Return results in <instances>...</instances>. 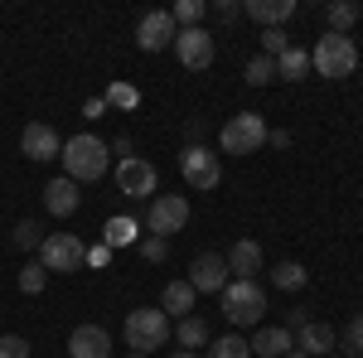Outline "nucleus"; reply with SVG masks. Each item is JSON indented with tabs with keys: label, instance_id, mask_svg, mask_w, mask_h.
Here are the masks:
<instances>
[{
	"label": "nucleus",
	"instance_id": "nucleus-27",
	"mask_svg": "<svg viewBox=\"0 0 363 358\" xmlns=\"http://www.w3.org/2000/svg\"><path fill=\"white\" fill-rule=\"evenodd\" d=\"M272 78H277V58L257 54V58H252V63H247V83H252V87H267V83H272Z\"/></svg>",
	"mask_w": 363,
	"mask_h": 358
},
{
	"label": "nucleus",
	"instance_id": "nucleus-29",
	"mask_svg": "<svg viewBox=\"0 0 363 358\" xmlns=\"http://www.w3.org/2000/svg\"><path fill=\"white\" fill-rule=\"evenodd\" d=\"M286 49H291V34L286 29H262V54L267 58H281Z\"/></svg>",
	"mask_w": 363,
	"mask_h": 358
},
{
	"label": "nucleus",
	"instance_id": "nucleus-36",
	"mask_svg": "<svg viewBox=\"0 0 363 358\" xmlns=\"http://www.w3.org/2000/svg\"><path fill=\"white\" fill-rule=\"evenodd\" d=\"M310 325V315L306 310H286V325H281V330H291V334H301Z\"/></svg>",
	"mask_w": 363,
	"mask_h": 358
},
{
	"label": "nucleus",
	"instance_id": "nucleus-21",
	"mask_svg": "<svg viewBox=\"0 0 363 358\" xmlns=\"http://www.w3.org/2000/svg\"><path fill=\"white\" fill-rule=\"evenodd\" d=\"M306 73H310V49L291 44V49L277 58V78H281V83H301Z\"/></svg>",
	"mask_w": 363,
	"mask_h": 358
},
{
	"label": "nucleus",
	"instance_id": "nucleus-26",
	"mask_svg": "<svg viewBox=\"0 0 363 358\" xmlns=\"http://www.w3.org/2000/svg\"><path fill=\"white\" fill-rule=\"evenodd\" d=\"M174 339H179L184 349H203V344H208V325H203L199 315H189V320H179V330H174Z\"/></svg>",
	"mask_w": 363,
	"mask_h": 358
},
{
	"label": "nucleus",
	"instance_id": "nucleus-10",
	"mask_svg": "<svg viewBox=\"0 0 363 358\" xmlns=\"http://www.w3.org/2000/svg\"><path fill=\"white\" fill-rule=\"evenodd\" d=\"M174 34H179V25L169 20V10H150V15H140V25H136V49L140 54L174 49Z\"/></svg>",
	"mask_w": 363,
	"mask_h": 358
},
{
	"label": "nucleus",
	"instance_id": "nucleus-5",
	"mask_svg": "<svg viewBox=\"0 0 363 358\" xmlns=\"http://www.w3.org/2000/svg\"><path fill=\"white\" fill-rule=\"evenodd\" d=\"M218 145H223L228 155H252V150H262V145H267V121H262V111H238L223 131H218Z\"/></svg>",
	"mask_w": 363,
	"mask_h": 358
},
{
	"label": "nucleus",
	"instance_id": "nucleus-9",
	"mask_svg": "<svg viewBox=\"0 0 363 358\" xmlns=\"http://www.w3.org/2000/svg\"><path fill=\"white\" fill-rule=\"evenodd\" d=\"M145 223H150L155 237H165V242H169V233H179V228L189 223V198H184V194H160V198H150Z\"/></svg>",
	"mask_w": 363,
	"mask_h": 358
},
{
	"label": "nucleus",
	"instance_id": "nucleus-22",
	"mask_svg": "<svg viewBox=\"0 0 363 358\" xmlns=\"http://www.w3.org/2000/svg\"><path fill=\"white\" fill-rule=\"evenodd\" d=\"M359 5H354V0H335V5H325V20H330V29H335V34H349V29L359 25Z\"/></svg>",
	"mask_w": 363,
	"mask_h": 358
},
{
	"label": "nucleus",
	"instance_id": "nucleus-2",
	"mask_svg": "<svg viewBox=\"0 0 363 358\" xmlns=\"http://www.w3.org/2000/svg\"><path fill=\"white\" fill-rule=\"evenodd\" d=\"M218 296H223V320L233 330L262 325V315H267V291H262L257 281H228Z\"/></svg>",
	"mask_w": 363,
	"mask_h": 358
},
{
	"label": "nucleus",
	"instance_id": "nucleus-6",
	"mask_svg": "<svg viewBox=\"0 0 363 358\" xmlns=\"http://www.w3.org/2000/svg\"><path fill=\"white\" fill-rule=\"evenodd\" d=\"M87 262V247L73 237V233H49L39 242V267L44 272H78Z\"/></svg>",
	"mask_w": 363,
	"mask_h": 358
},
{
	"label": "nucleus",
	"instance_id": "nucleus-7",
	"mask_svg": "<svg viewBox=\"0 0 363 358\" xmlns=\"http://www.w3.org/2000/svg\"><path fill=\"white\" fill-rule=\"evenodd\" d=\"M179 174H184V184H194V189H218L223 165H218V155H213L208 145H184V150H179Z\"/></svg>",
	"mask_w": 363,
	"mask_h": 358
},
{
	"label": "nucleus",
	"instance_id": "nucleus-41",
	"mask_svg": "<svg viewBox=\"0 0 363 358\" xmlns=\"http://www.w3.org/2000/svg\"><path fill=\"white\" fill-rule=\"evenodd\" d=\"M344 358H349V354H344Z\"/></svg>",
	"mask_w": 363,
	"mask_h": 358
},
{
	"label": "nucleus",
	"instance_id": "nucleus-31",
	"mask_svg": "<svg viewBox=\"0 0 363 358\" xmlns=\"http://www.w3.org/2000/svg\"><path fill=\"white\" fill-rule=\"evenodd\" d=\"M344 349H349V358H359L363 354V310L349 320V330H344Z\"/></svg>",
	"mask_w": 363,
	"mask_h": 358
},
{
	"label": "nucleus",
	"instance_id": "nucleus-33",
	"mask_svg": "<svg viewBox=\"0 0 363 358\" xmlns=\"http://www.w3.org/2000/svg\"><path fill=\"white\" fill-rule=\"evenodd\" d=\"M136 252L145 257V262H165V257H169V242H165V237H140Z\"/></svg>",
	"mask_w": 363,
	"mask_h": 358
},
{
	"label": "nucleus",
	"instance_id": "nucleus-32",
	"mask_svg": "<svg viewBox=\"0 0 363 358\" xmlns=\"http://www.w3.org/2000/svg\"><path fill=\"white\" fill-rule=\"evenodd\" d=\"M102 233H107V242H136V223L131 218H112Z\"/></svg>",
	"mask_w": 363,
	"mask_h": 358
},
{
	"label": "nucleus",
	"instance_id": "nucleus-12",
	"mask_svg": "<svg viewBox=\"0 0 363 358\" xmlns=\"http://www.w3.org/2000/svg\"><path fill=\"white\" fill-rule=\"evenodd\" d=\"M174 54H179V63H184V68H208V63H213V34H208V29L199 25V29H179V34H174Z\"/></svg>",
	"mask_w": 363,
	"mask_h": 358
},
{
	"label": "nucleus",
	"instance_id": "nucleus-3",
	"mask_svg": "<svg viewBox=\"0 0 363 358\" xmlns=\"http://www.w3.org/2000/svg\"><path fill=\"white\" fill-rule=\"evenodd\" d=\"M121 334H126V349H131V354H150V349H165L174 330H169V315H165V310L140 305V310H131V315H126Z\"/></svg>",
	"mask_w": 363,
	"mask_h": 358
},
{
	"label": "nucleus",
	"instance_id": "nucleus-4",
	"mask_svg": "<svg viewBox=\"0 0 363 358\" xmlns=\"http://www.w3.org/2000/svg\"><path fill=\"white\" fill-rule=\"evenodd\" d=\"M310 68L320 73V78H349L354 68H359V44L349 39V34H320V44L310 49Z\"/></svg>",
	"mask_w": 363,
	"mask_h": 358
},
{
	"label": "nucleus",
	"instance_id": "nucleus-30",
	"mask_svg": "<svg viewBox=\"0 0 363 358\" xmlns=\"http://www.w3.org/2000/svg\"><path fill=\"white\" fill-rule=\"evenodd\" d=\"M10 237H15V247L34 252V247H39V223H34V218H20V223H15V233H10Z\"/></svg>",
	"mask_w": 363,
	"mask_h": 358
},
{
	"label": "nucleus",
	"instance_id": "nucleus-37",
	"mask_svg": "<svg viewBox=\"0 0 363 358\" xmlns=\"http://www.w3.org/2000/svg\"><path fill=\"white\" fill-rule=\"evenodd\" d=\"M267 140H272L277 150H286V145H291V131H267Z\"/></svg>",
	"mask_w": 363,
	"mask_h": 358
},
{
	"label": "nucleus",
	"instance_id": "nucleus-20",
	"mask_svg": "<svg viewBox=\"0 0 363 358\" xmlns=\"http://www.w3.org/2000/svg\"><path fill=\"white\" fill-rule=\"evenodd\" d=\"M194 286H189V281H169L165 286V296H160V310H165L169 320H189V315H194Z\"/></svg>",
	"mask_w": 363,
	"mask_h": 358
},
{
	"label": "nucleus",
	"instance_id": "nucleus-17",
	"mask_svg": "<svg viewBox=\"0 0 363 358\" xmlns=\"http://www.w3.org/2000/svg\"><path fill=\"white\" fill-rule=\"evenodd\" d=\"M78 184L68 179V174H58V179H49V189H44V208L54 213V218H68V213H78Z\"/></svg>",
	"mask_w": 363,
	"mask_h": 358
},
{
	"label": "nucleus",
	"instance_id": "nucleus-14",
	"mask_svg": "<svg viewBox=\"0 0 363 358\" xmlns=\"http://www.w3.org/2000/svg\"><path fill=\"white\" fill-rule=\"evenodd\" d=\"M68 354L73 358H112V334L102 325H78L68 334Z\"/></svg>",
	"mask_w": 363,
	"mask_h": 358
},
{
	"label": "nucleus",
	"instance_id": "nucleus-23",
	"mask_svg": "<svg viewBox=\"0 0 363 358\" xmlns=\"http://www.w3.org/2000/svg\"><path fill=\"white\" fill-rule=\"evenodd\" d=\"M306 281H310V272L301 262H277V267H272V286H277V291H301Z\"/></svg>",
	"mask_w": 363,
	"mask_h": 358
},
{
	"label": "nucleus",
	"instance_id": "nucleus-39",
	"mask_svg": "<svg viewBox=\"0 0 363 358\" xmlns=\"http://www.w3.org/2000/svg\"><path fill=\"white\" fill-rule=\"evenodd\" d=\"M286 358H306V354H301V349H291V354H286Z\"/></svg>",
	"mask_w": 363,
	"mask_h": 358
},
{
	"label": "nucleus",
	"instance_id": "nucleus-16",
	"mask_svg": "<svg viewBox=\"0 0 363 358\" xmlns=\"http://www.w3.org/2000/svg\"><path fill=\"white\" fill-rule=\"evenodd\" d=\"M247 349L257 358H286L296 349V334L281 330V325H267V330H257V339H247Z\"/></svg>",
	"mask_w": 363,
	"mask_h": 358
},
{
	"label": "nucleus",
	"instance_id": "nucleus-15",
	"mask_svg": "<svg viewBox=\"0 0 363 358\" xmlns=\"http://www.w3.org/2000/svg\"><path fill=\"white\" fill-rule=\"evenodd\" d=\"M223 262H228V272H233V281H257V272H262V247L252 237H242V242H233V252H228Z\"/></svg>",
	"mask_w": 363,
	"mask_h": 358
},
{
	"label": "nucleus",
	"instance_id": "nucleus-11",
	"mask_svg": "<svg viewBox=\"0 0 363 358\" xmlns=\"http://www.w3.org/2000/svg\"><path fill=\"white\" fill-rule=\"evenodd\" d=\"M20 155L44 165V160H58L63 155V140H58V131L49 121H29L25 131H20Z\"/></svg>",
	"mask_w": 363,
	"mask_h": 358
},
{
	"label": "nucleus",
	"instance_id": "nucleus-34",
	"mask_svg": "<svg viewBox=\"0 0 363 358\" xmlns=\"http://www.w3.org/2000/svg\"><path fill=\"white\" fill-rule=\"evenodd\" d=\"M0 358H29V339H20V334H0Z\"/></svg>",
	"mask_w": 363,
	"mask_h": 358
},
{
	"label": "nucleus",
	"instance_id": "nucleus-38",
	"mask_svg": "<svg viewBox=\"0 0 363 358\" xmlns=\"http://www.w3.org/2000/svg\"><path fill=\"white\" fill-rule=\"evenodd\" d=\"M169 358H199V354H194V349H174Z\"/></svg>",
	"mask_w": 363,
	"mask_h": 358
},
{
	"label": "nucleus",
	"instance_id": "nucleus-8",
	"mask_svg": "<svg viewBox=\"0 0 363 358\" xmlns=\"http://www.w3.org/2000/svg\"><path fill=\"white\" fill-rule=\"evenodd\" d=\"M116 189L126 194V198H155L160 194V169L150 165V160H140V155H131V160H121L116 165Z\"/></svg>",
	"mask_w": 363,
	"mask_h": 358
},
{
	"label": "nucleus",
	"instance_id": "nucleus-35",
	"mask_svg": "<svg viewBox=\"0 0 363 358\" xmlns=\"http://www.w3.org/2000/svg\"><path fill=\"white\" fill-rule=\"evenodd\" d=\"M208 15H218L223 25H233V20L242 15V0H213V5H208Z\"/></svg>",
	"mask_w": 363,
	"mask_h": 358
},
{
	"label": "nucleus",
	"instance_id": "nucleus-18",
	"mask_svg": "<svg viewBox=\"0 0 363 358\" xmlns=\"http://www.w3.org/2000/svg\"><path fill=\"white\" fill-rule=\"evenodd\" d=\"M242 15H252L262 29H281L291 15H296V0H247Z\"/></svg>",
	"mask_w": 363,
	"mask_h": 358
},
{
	"label": "nucleus",
	"instance_id": "nucleus-25",
	"mask_svg": "<svg viewBox=\"0 0 363 358\" xmlns=\"http://www.w3.org/2000/svg\"><path fill=\"white\" fill-rule=\"evenodd\" d=\"M203 358H252V349H247L242 334H223V339L208 344V354H203Z\"/></svg>",
	"mask_w": 363,
	"mask_h": 358
},
{
	"label": "nucleus",
	"instance_id": "nucleus-40",
	"mask_svg": "<svg viewBox=\"0 0 363 358\" xmlns=\"http://www.w3.org/2000/svg\"><path fill=\"white\" fill-rule=\"evenodd\" d=\"M126 358H145V354H126Z\"/></svg>",
	"mask_w": 363,
	"mask_h": 358
},
{
	"label": "nucleus",
	"instance_id": "nucleus-1",
	"mask_svg": "<svg viewBox=\"0 0 363 358\" xmlns=\"http://www.w3.org/2000/svg\"><path fill=\"white\" fill-rule=\"evenodd\" d=\"M63 169H68V179L73 184H92V179H102L107 174V165H112V145L102 136H73V140H63Z\"/></svg>",
	"mask_w": 363,
	"mask_h": 358
},
{
	"label": "nucleus",
	"instance_id": "nucleus-13",
	"mask_svg": "<svg viewBox=\"0 0 363 358\" xmlns=\"http://www.w3.org/2000/svg\"><path fill=\"white\" fill-rule=\"evenodd\" d=\"M189 286H194L199 296H218L228 286V262L218 252H199L194 267H189Z\"/></svg>",
	"mask_w": 363,
	"mask_h": 358
},
{
	"label": "nucleus",
	"instance_id": "nucleus-28",
	"mask_svg": "<svg viewBox=\"0 0 363 358\" xmlns=\"http://www.w3.org/2000/svg\"><path fill=\"white\" fill-rule=\"evenodd\" d=\"M44 286H49V272H44L39 262H29L25 272H20V291H25V296H39Z\"/></svg>",
	"mask_w": 363,
	"mask_h": 358
},
{
	"label": "nucleus",
	"instance_id": "nucleus-19",
	"mask_svg": "<svg viewBox=\"0 0 363 358\" xmlns=\"http://www.w3.org/2000/svg\"><path fill=\"white\" fill-rule=\"evenodd\" d=\"M335 344H339V334L330 330V325H320V320H315V325H306V330L296 334V349H301V354H306V358L335 354Z\"/></svg>",
	"mask_w": 363,
	"mask_h": 358
},
{
	"label": "nucleus",
	"instance_id": "nucleus-24",
	"mask_svg": "<svg viewBox=\"0 0 363 358\" xmlns=\"http://www.w3.org/2000/svg\"><path fill=\"white\" fill-rule=\"evenodd\" d=\"M203 15H208V0H174V10H169V20L179 29H199Z\"/></svg>",
	"mask_w": 363,
	"mask_h": 358
}]
</instances>
